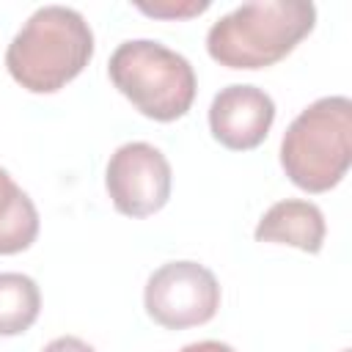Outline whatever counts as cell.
I'll return each mask as SVG.
<instances>
[{
    "mask_svg": "<svg viewBox=\"0 0 352 352\" xmlns=\"http://www.w3.org/2000/svg\"><path fill=\"white\" fill-rule=\"evenodd\" d=\"M94 55L85 16L69 6L36 8L6 50L8 74L30 94H52L74 80Z\"/></svg>",
    "mask_w": 352,
    "mask_h": 352,
    "instance_id": "obj_1",
    "label": "cell"
},
{
    "mask_svg": "<svg viewBox=\"0 0 352 352\" xmlns=\"http://www.w3.org/2000/svg\"><path fill=\"white\" fill-rule=\"evenodd\" d=\"M316 25L308 0H258L220 16L206 33L209 55L228 69H264L283 60Z\"/></svg>",
    "mask_w": 352,
    "mask_h": 352,
    "instance_id": "obj_2",
    "label": "cell"
},
{
    "mask_svg": "<svg viewBox=\"0 0 352 352\" xmlns=\"http://www.w3.org/2000/svg\"><path fill=\"white\" fill-rule=\"evenodd\" d=\"M280 165L305 192H327L352 165V102L322 96L311 102L283 132Z\"/></svg>",
    "mask_w": 352,
    "mask_h": 352,
    "instance_id": "obj_3",
    "label": "cell"
},
{
    "mask_svg": "<svg viewBox=\"0 0 352 352\" xmlns=\"http://www.w3.org/2000/svg\"><path fill=\"white\" fill-rule=\"evenodd\" d=\"M107 72L113 85L154 121H176L192 107L195 72L184 55L160 41L132 38L118 44Z\"/></svg>",
    "mask_w": 352,
    "mask_h": 352,
    "instance_id": "obj_4",
    "label": "cell"
},
{
    "mask_svg": "<svg viewBox=\"0 0 352 352\" xmlns=\"http://www.w3.org/2000/svg\"><path fill=\"white\" fill-rule=\"evenodd\" d=\"M143 305L168 330L206 324L220 308V283L198 261H168L148 275Z\"/></svg>",
    "mask_w": 352,
    "mask_h": 352,
    "instance_id": "obj_5",
    "label": "cell"
},
{
    "mask_svg": "<svg viewBox=\"0 0 352 352\" xmlns=\"http://www.w3.org/2000/svg\"><path fill=\"white\" fill-rule=\"evenodd\" d=\"M104 187L121 214L148 217L170 198V162L151 143H124L110 154Z\"/></svg>",
    "mask_w": 352,
    "mask_h": 352,
    "instance_id": "obj_6",
    "label": "cell"
},
{
    "mask_svg": "<svg viewBox=\"0 0 352 352\" xmlns=\"http://www.w3.org/2000/svg\"><path fill=\"white\" fill-rule=\"evenodd\" d=\"M275 121V102L256 85H226L209 104V129L231 151H250L264 143Z\"/></svg>",
    "mask_w": 352,
    "mask_h": 352,
    "instance_id": "obj_7",
    "label": "cell"
},
{
    "mask_svg": "<svg viewBox=\"0 0 352 352\" xmlns=\"http://www.w3.org/2000/svg\"><path fill=\"white\" fill-rule=\"evenodd\" d=\"M324 234L327 226L322 209L302 198H286L272 204L256 226L258 242H280L305 253H319L324 245Z\"/></svg>",
    "mask_w": 352,
    "mask_h": 352,
    "instance_id": "obj_8",
    "label": "cell"
},
{
    "mask_svg": "<svg viewBox=\"0 0 352 352\" xmlns=\"http://www.w3.org/2000/svg\"><path fill=\"white\" fill-rule=\"evenodd\" d=\"M38 236V212L30 195L0 168V256L28 250Z\"/></svg>",
    "mask_w": 352,
    "mask_h": 352,
    "instance_id": "obj_9",
    "label": "cell"
},
{
    "mask_svg": "<svg viewBox=\"0 0 352 352\" xmlns=\"http://www.w3.org/2000/svg\"><path fill=\"white\" fill-rule=\"evenodd\" d=\"M41 311V292L30 275L0 272V336L25 333Z\"/></svg>",
    "mask_w": 352,
    "mask_h": 352,
    "instance_id": "obj_10",
    "label": "cell"
},
{
    "mask_svg": "<svg viewBox=\"0 0 352 352\" xmlns=\"http://www.w3.org/2000/svg\"><path fill=\"white\" fill-rule=\"evenodd\" d=\"M148 16H162V19H187L195 14H204L209 8V0H154V3H135Z\"/></svg>",
    "mask_w": 352,
    "mask_h": 352,
    "instance_id": "obj_11",
    "label": "cell"
},
{
    "mask_svg": "<svg viewBox=\"0 0 352 352\" xmlns=\"http://www.w3.org/2000/svg\"><path fill=\"white\" fill-rule=\"evenodd\" d=\"M41 352H96V349L77 336H60V338H52Z\"/></svg>",
    "mask_w": 352,
    "mask_h": 352,
    "instance_id": "obj_12",
    "label": "cell"
},
{
    "mask_svg": "<svg viewBox=\"0 0 352 352\" xmlns=\"http://www.w3.org/2000/svg\"><path fill=\"white\" fill-rule=\"evenodd\" d=\"M179 352H236V349L228 346V344H223V341H212V338H206V341L187 344V346H182Z\"/></svg>",
    "mask_w": 352,
    "mask_h": 352,
    "instance_id": "obj_13",
    "label": "cell"
},
{
    "mask_svg": "<svg viewBox=\"0 0 352 352\" xmlns=\"http://www.w3.org/2000/svg\"><path fill=\"white\" fill-rule=\"evenodd\" d=\"M341 352H349V349H341Z\"/></svg>",
    "mask_w": 352,
    "mask_h": 352,
    "instance_id": "obj_14",
    "label": "cell"
}]
</instances>
